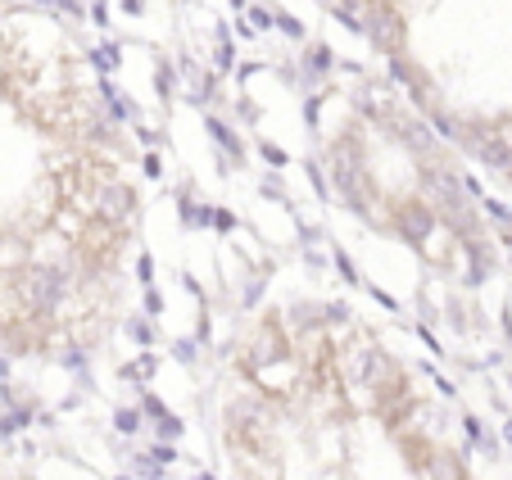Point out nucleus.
I'll return each mask as SVG.
<instances>
[{"label": "nucleus", "mask_w": 512, "mask_h": 480, "mask_svg": "<svg viewBox=\"0 0 512 480\" xmlns=\"http://www.w3.org/2000/svg\"><path fill=\"white\" fill-rule=\"evenodd\" d=\"M395 231H399V240L413 245V250H426L435 231H445V227H440L435 209L422 200V195H404V200H395Z\"/></svg>", "instance_id": "1"}, {"label": "nucleus", "mask_w": 512, "mask_h": 480, "mask_svg": "<svg viewBox=\"0 0 512 480\" xmlns=\"http://www.w3.org/2000/svg\"><path fill=\"white\" fill-rule=\"evenodd\" d=\"M136 218V191L127 182H109L105 191L96 195V218L91 222H105V227L114 231H127Z\"/></svg>", "instance_id": "2"}, {"label": "nucleus", "mask_w": 512, "mask_h": 480, "mask_svg": "<svg viewBox=\"0 0 512 480\" xmlns=\"http://www.w3.org/2000/svg\"><path fill=\"white\" fill-rule=\"evenodd\" d=\"M132 336L141 340V345H150V340H155V327H150V322H132Z\"/></svg>", "instance_id": "3"}, {"label": "nucleus", "mask_w": 512, "mask_h": 480, "mask_svg": "<svg viewBox=\"0 0 512 480\" xmlns=\"http://www.w3.org/2000/svg\"><path fill=\"white\" fill-rule=\"evenodd\" d=\"M503 435H508V444H512V422H508V431H503Z\"/></svg>", "instance_id": "4"}]
</instances>
